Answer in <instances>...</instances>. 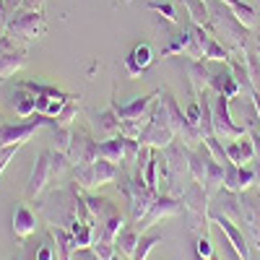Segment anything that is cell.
I'll return each instance as SVG.
<instances>
[{
	"mask_svg": "<svg viewBox=\"0 0 260 260\" xmlns=\"http://www.w3.org/2000/svg\"><path fill=\"white\" fill-rule=\"evenodd\" d=\"M208 13H211V34L221 42L229 52L245 55L247 42H250V29L242 24L237 13L224 3V0H206Z\"/></svg>",
	"mask_w": 260,
	"mask_h": 260,
	"instance_id": "1",
	"label": "cell"
},
{
	"mask_svg": "<svg viewBox=\"0 0 260 260\" xmlns=\"http://www.w3.org/2000/svg\"><path fill=\"white\" fill-rule=\"evenodd\" d=\"M117 180H120L117 187H120V192L125 195V201L130 206V216H133V221L138 224L148 213L151 203H154V198L159 192L146 185L143 172H138V169H133V175H117Z\"/></svg>",
	"mask_w": 260,
	"mask_h": 260,
	"instance_id": "2",
	"label": "cell"
},
{
	"mask_svg": "<svg viewBox=\"0 0 260 260\" xmlns=\"http://www.w3.org/2000/svg\"><path fill=\"white\" fill-rule=\"evenodd\" d=\"M161 96V91H159ZM138 141L143 146H151V148H167L169 143H175L177 141V133H175V127L169 125V117H167V110L161 107V102L156 99V107H154V112H151V120L146 122L143 127V133L138 136Z\"/></svg>",
	"mask_w": 260,
	"mask_h": 260,
	"instance_id": "3",
	"label": "cell"
},
{
	"mask_svg": "<svg viewBox=\"0 0 260 260\" xmlns=\"http://www.w3.org/2000/svg\"><path fill=\"white\" fill-rule=\"evenodd\" d=\"M182 206L187 208L190 219H192V229L198 234H208V208H211V195L206 192L203 182H190L182 190Z\"/></svg>",
	"mask_w": 260,
	"mask_h": 260,
	"instance_id": "4",
	"label": "cell"
},
{
	"mask_svg": "<svg viewBox=\"0 0 260 260\" xmlns=\"http://www.w3.org/2000/svg\"><path fill=\"white\" fill-rule=\"evenodd\" d=\"M161 107L167 110V117H169V125L175 127V133H177V138L187 146V148H198L201 143H203V133L195 125H190V120L185 117V112L180 110V104H177V99L172 96V91H161Z\"/></svg>",
	"mask_w": 260,
	"mask_h": 260,
	"instance_id": "5",
	"label": "cell"
},
{
	"mask_svg": "<svg viewBox=\"0 0 260 260\" xmlns=\"http://www.w3.org/2000/svg\"><path fill=\"white\" fill-rule=\"evenodd\" d=\"M6 34L13 37L16 42H34L47 34V21L42 11H16L13 18L6 24Z\"/></svg>",
	"mask_w": 260,
	"mask_h": 260,
	"instance_id": "6",
	"label": "cell"
},
{
	"mask_svg": "<svg viewBox=\"0 0 260 260\" xmlns=\"http://www.w3.org/2000/svg\"><path fill=\"white\" fill-rule=\"evenodd\" d=\"M73 177H76V185L78 190H96L102 185H110L117 180L120 169L117 164L107 161V159H96L91 164H83V167H73Z\"/></svg>",
	"mask_w": 260,
	"mask_h": 260,
	"instance_id": "7",
	"label": "cell"
},
{
	"mask_svg": "<svg viewBox=\"0 0 260 260\" xmlns=\"http://www.w3.org/2000/svg\"><path fill=\"white\" fill-rule=\"evenodd\" d=\"M55 117H47V115H39L34 120H26V122H16V125H8V122H0V148L3 146H24L26 141H31V136L42 127H55Z\"/></svg>",
	"mask_w": 260,
	"mask_h": 260,
	"instance_id": "8",
	"label": "cell"
},
{
	"mask_svg": "<svg viewBox=\"0 0 260 260\" xmlns=\"http://www.w3.org/2000/svg\"><path fill=\"white\" fill-rule=\"evenodd\" d=\"M211 122H213V136L219 141H237L247 133L242 125H237L232 120L229 99L221 96V94H213V99H211Z\"/></svg>",
	"mask_w": 260,
	"mask_h": 260,
	"instance_id": "9",
	"label": "cell"
},
{
	"mask_svg": "<svg viewBox=\"0 0 260 260\" xmlns=\"http://www.w3.org/2000/svg\"><path fill=\"white\" fill-rule=\"evenodd\" d=\"M26 65V47L16 42L13 37L3 34L0 37V83L18 73Z\"/></svg>",
	"mask_w": 260,
	"mask_h": 260,
	"instance_id": "10",
	"label": "cell"
},
{
	"mask_svg": "<svg viewBox=\"0 0 260 260\" xmlns=\"http://www.w3.org/2000/svg\"><path fill=\"white\" fill-rule=\"evenodd\" d=\"M180 211H182V203L177 201V195H172V192H159L156 198H154V203H151L148 213L138 221V232L143 234V232H148L151 226H154L156 221L172 219V216H177Z\"/></svg>",
	"mask_w": 260,
	"mask_h": 260,
	"instance_id": "11",
	"label": "cell"
},
{
	"mask_svg": "<svg viewBox=\"0 0 260 260\" xmlns=\"http://www.w3.org/2000/svg\"><path fill=\"white\" fill-rule=\"evenodd\" d=\"M240 216H242V232L247 237V242L260 250V198L257 195H240Z\"/></svg>",
	"mask_w": 260,
	"mask_h": 260,
	"instance_id": "12",
	"label": "cell"
},
{
	"mask_svg": "<svg viewBox=\"0 0 260 260\" xmlns=\"http://www.w3.org/2000/svg\"><path fill=\"white\" fill-rule=\"evenodd\" d=\"M208 219L221 229V234L226 237V245L237 252V257H240V260H250V242H247L242 226H237L232 219H226V216H221V213H208Z\"/></svg>",
	"mask_w": 260,
	"mask_h": 260,
	"instance_id": "13",
	"label": "cell"
},
{
	"mask_svg": "<svg viewBox=\"0 0 260 260\" xmlns=\"http://www.w3.org/2000/svg\"><path fill=\"white\" fill-rule=\"evenodd\" d=\"M68 159H71L73 167H83V164L96 161V159H99V143H96L89 133H86V130H78V133H73Z\"/></svg>",
	"mask_w": 260,
	"mask_h": 260,
	"instance_id": "14",
	"label": "cell"
},
{
	"mask_svg": "<svg viewBox=\"0 0 260 260\" xmlns=\"http://www.w3.org/2000/svg\"><path fill=\"white\" fill-rule=\"evenodd\" d=\"M190 31H192L195 42H198V47H201V52H203V60H216V62H229V60H232V52H229L208 29H203V26H198V24H190Z\"/></svg>",
	"mask_w": 260,
	"mask_h": 260,
	"instance_id": "15",
	"label": "cell"
},
{
	"mask_svg": "<svg viewBox=\"0 0 260 260\" xmlns=\"http://www.w3.org/2000/svg\"><path fill=\"white\" fill-rule=\"evenodd\" d=\"M164 156H167V164H169V185L175 187L177 192V185L185 175H190V167H187V146L185 143H169L164 148Z\"/></svg>",
	"mask_w": 260,
	"mask_h": 260,
	"instance_id": "16",
	"label": "cell"
},
{
	"mask_svg": "<svg viewBox=\"0 0 260 260\" xmlns=\"http://www.w3.org/2000/svg\"><path fill=\"white\" fill-rule=\"evenodd\" d=\"M172 55H185V57H192V60H203V52L195 42L192 31H182V34H175L169 39V45L161 50V57H172Z\"/></svg>",
	"mask_w": 260,
	"mask_h": 260,
	"instance_id": "17",
	"label": "cell"
},
{
	"mask_svg": "<svg viewBox=\"0 0 260 260\" xmlns=\"http://www.w3.org/2000/svg\"><path fill=\"white\" fill-rule=\"evenodd\" d=\"M52 180V169H50V151L39 154V159L34 161L31 177L26 182V198H37V195L47 187V182Z\"/></svg>",
	"mask_w": 260,
	"mask_h": 260,
	"instance_id": "18",
	"label": "cell"
},
{
	"mask_svg": "<svg viewBox=\"0 0 260 260\" xmlns=\"http://www.w3.org/2000/svg\"><path fill=\"white\" fill-rule=\"evenodd\" d=\"M151 62H154V52H151V45L141 42V45H136L133 50H130V55L125 57V71H127L130 78H138Z\"/></svg>",
	"mask_w": 260,
	"mask_h": 260,
	"instance_id": "19",
	"label": "cell"
},
{
	"mask_svg": "<svg viewBox=\"0 0 260 260\" xmlns=\"http://www.w3.org/2000/svg\"><path fill=\"white\" fill-rule=\"evenodd\" d=\"M185 73H187V78H190V89H192V94L198 96L201 91H208L211 89V73H208V68L203 65V60H187L185 62Z\"/></svg>",
	"mask_w": 260,
	"mask_h": 260,
	"instance_id": "20",
	"label": "cell"
},
{
	"mask_svg": "<svg viewBox=\"0 0 260 260\" xmlns=\"http://www.w3.org/2000/svg\"><path fill=\"white\" fill-rule=\"evenodd\" d=\"M211 89H213V94H221L226 99H237L242 91V86L237 83L232 71H219V73H211Z\"/></svg>",
	"mask_w": 260,
	"mask_h": 260,
	"instance_id": "21",
	"label": "cell"
},
{
	"mask_svg": "<svg viewBox=\"0 0 260 260\" xmlns=\"http://www.w3.org/2000/svg\"><path fill=\"white\" fill-rule=\"evenodd\" d=\"M34 232H37V216L24 203L16 206V211H13V234L18 237V240H29Z\"/></svg>",
	"mask_w": 260,
	"mask_h": 260,
	"instance_id": "22",
	"label": "cell"
},
{
	"mask_svg": "<svg viewBox=\"0 0 260 260\" xmlns=\"http://www.w3.org/2000/svg\"><path fill=\"white\" fill-rule=\"evenodd\" d=\"M50 237L55 240V255H57V260H71V255L76 252L73 232L65 229V226H50Z\"/></svg>",
	"mask_w": 260,
	"mask_h": 260,
	"instance_id": "23",
	"label": "cell"
},
{
	"mask_svg": "<svg viewBox=\"0 0 260 260\" xmlns=\"http://www.w3.org/2000/svg\"><path fill=\"white\" fill-rule=\"evenodd\" d=\"M11 107H13V112L21 120H26V117H31L37 112V96L29 89H24V86H16V91L11 96Z\"/></svg>",
	"mask_w": 260,
	"mask_h": 260,
	"instance_id": "24",
	"label": "cell"
},
{
	"mask_svg": "<svg viewBox=\"0 0 260 260\" xmlns=\"http://www.w3.org/2000/svg\"><path fill=\"white\" fill-rule=\"evenodd\" d=\"M99 159H107L112 164H122L125 161V136H112V138H104L99 143Z\"/></svg>",
	"mask_w": 260,
	"mask_h": 260,
	"instance_id": "25",
	"label": "cell"
},
{
	"mask_svg": "<svg viewBox=\"0 0 260 260\" xmlns=\"http://www.w3.org/2000/svg\"><path fill=\"white\" fill-rule=\"evenodd\" d=\"M86 206H89V211H91V216H94V221L102 226L104 221H110L112 216H117L120 213V208L112 203V201H107V198H94V195H89L86 198Z\"/></svg>",
	"mask_w": 260,
	"mask_h": 260,
	"instance_id": "26",
	"label": "cell"
},
{
	"mask_svg": "<svg viewBox=\"0 0 260 260\" xmlns=\"http://www.w3.org/2000/svg\"><path fill=\"white\" fill-rule=\"evenodd\" d=\"M203 187L208 195H216L221 187H224V164H219L216 159H206V180H203Z\"/></svg>",
	"mask_w": 260,
	"mask_h": 260,
	"instance_id": "27",
	"label": "cell"
},
{
	"mask_svg": "<svg viewBox=\"0 0 260 260\" xmlns=\"http://www.w3.org/2000/svg\"><path fill=\"white\" fill-rule=\"evenodd\" d=\"M138 242H141V232L133 229V226H122L120 234H117V240H115V247H120V252L125 255V260H133Z\"/></svg>",
	"mask_w": 260,
	"mask_h": 260,
	"instance_id": "28",
	"label": "cell"
},
{
	"mask_svg": "<svg viewBox=\"0 0 260 260\" xmlns=\"http://www.w3.org/2000/svg\"><path fill=\"white\" fill-rule=\"evenodd\" d=\"M182 6H185V11H187L192 24H198V26L211 31V13H208V3H206V0H182Z\"/></svg>",
	"mask_w": 260,
	"mask_h": 260,
	"instance_id": "29",
	"label": "cell"
},
{
	"mask_svg": "<svg viewBox=\"0 0 260 260\" xmlns=\"http://www.w3.org/2000/svg\"><path fill=\"white\" fill-rule=\"evenodd\" d=\"M94 125H96V130H102L107 138L120 136V117H117V112H115V107H112V104H110V110H104V112L96 115Z\"/></svg>",
	"mask_w": 260,
	"mask_h": 260,
	"instance_id": "30",
	"label": "cell"
},
{
	"mask_svg": "<svg viewBox=\"0 0 260 260\" xmlns=\"http://www.w3.org/2000/svg\"><path fill=\"white\" fill-rule=\"evenodd\" d=\"M224 3L237 13V18H240L247 29H255L257 26V13H255V8L250 3H245V0H224Z\"/></svg>",
	"mask_w": 260,
	"mask_h": 260,
	"instance_id": "31",
	"label": "cell"
},
{
	"mask_svg": "<svg viewBox=\"0 0 260 260\" xmlns=\"http://www.w3.org/2000/svg\"><path fill=\"white\" fill-rule=\"evenodd\" d=\"M78 110H81V96H78V94H73L68 102L62 104V110H60V115L55 117V122H57L60 127H71V125H73V120L78 117Z\"/></svg>",
	"mask_w": 260,
	"mask_h": 260,
	"instance_id": "32",
	"label": "cell"
},
{
	"mask_svg": "<svg viewBox=\"0 0 260 260\" xmlns=\"http://www.w3.org/2000/svg\"><path fill=\"white\" fill-rule=\"evenodd\" d=\"M146 8L154 11V13H159L167 24H180V13H177V8L172 6L169 0H148Z\"/></svg>",
	"mask_w": 260,
	"mask_h": 260,
	"instance_id": "33",
	"label": "cell"
},
{
	"mask_svg": "<svg viewBox=\"0 0 260 260\" xmlns=\"http://www.w3.org/2000/svg\"><path fill=\"white\" fill-rule=\"evenodd\" d=\"M203 146H206V151L211 154V159H216L219 164H229V156H226V146H224V141H219L216 136H206L203 138Z\"/></svg>",
	"mask_w": 260,
	"mask_h": 260,
	"instance_id": "34",
	"label": "cell"
},
{
	"mask_svg": "<svg viewBox=\"0 0 260 260\" xmlns=\"http://www.w3.org/2000/svg\"><path fill=\"white\" fill-rule=\"evenodd\" d=\"M122 226H125V219H122V216H120V213L112 216L110 221H104V224H102V229H99V240H104V242H115Z\"/></svg>",
	"mask_w": 260,
	"mask_h": 260,
	"instance_id": "35",
	"label": "cell"
},
{
	"mask_svg": "<svg viewBox=\"0 0 260 260\" xmlns=\"http://www.w3.org/2000/svg\"><path fill=\"white\" fill-rule=\"evenodd\" d=\"M73 164H71V159H68V154H62V151H57V148H50V169H52V180L55 177H60V175H65Z\"/></svg>",
	"mask_w": 260,
	"mask_h": 260,
	"instance_id": "36",
	"label": "cell"
},
{
	"mask_svg": "<svg viewBox=\"0 0 260 260\" xmlns=\"http://www.w3.org/2000/svg\"><path fill=\"white\" fill-rule=\"evenodd\" d=\"M161 242V234H141V242H138V247H136V255H133V260H146L148 257V252L154 250L156 245Z\"/></svg>",
	"mask_w": 260,
	"mask_h": 260,
	"instance_id": "37",
	"label": "cell"
},
{
	"mask_svg": "<svg viewBox=\"0 0 260 260\" xmlns=\"http://www.w3.org/2000/svg\"><path fill=\"white\" fill-rule=\"evenodd\" d=\"M245 65H247V76H250V83H252V89L260 91V57L252 52H245Z\"/></svg>",
	"mask_w": 260,
	"mask_h": 260,
	"instance_id": "38",
	"label": "cell"
},
{
	"mask_svg": "<svg viewBox=\"0 0 260 260\" xmlns=\"http://www.w3.org/2000/svg\"><path fill=\"white\" fill-rule=\"evenodd\" d=\"M89 250H91V257H94V260H115V242L96 240Z\"/></svg>",
	"mask_w": 260,
	"mask_h": 260,
	"instance_id": "39",
	"label": "cell"
},
{
	"mask_svg": "<svg viewBox=\"0 0 260 260\" xmlns=\"http://www.w3.org/2000/svg\"><path fill=\"white\" fill-rule=\"evenodd\" d=\"M224 187L232 190V192H242V187H240V167L232 164V161L224 167Z\"/></svg>",
	"mask_w": 260,
	"mask_h": 260,
	"instance_id": "40",
	"label": "cell"
},
{
	"mask_svg": "<svg viewBox=\"0 0 260 260\" xmlns=\"http://www.w3.org/2000/svg\"><path fill=\"white\" fill-rule=\"evenodd\" d=\"M52 130H55V148L62 151V154H68L71 141H73V130L71 127H60V125H55Z\"/></svg>",
	"mask_w": 260,
	"mask_h": 260,
	"instance_id": "41",
	"label": "cell"
},
{
	"mask_svg": "<svg viewBox=\"0 0 260 260\" xmlns=\"http://www.w3.org/2000/svg\"><path fill=\"white\" fill-rule=\"evenodd\" d=\"M195 255L203 260H213V245L208 240V234H198L195 237Z\"/></svg>",
	"mask_w": 260,
	"mask_h": 260,
	"instance_id": "42",
	"label": "cell"
},
{
	"mask_svg": "<svg viewBox=\"0 0 260 260\" xmlns=\"http://www.w3.org/2000/svg\"><path fill=\"white\" fill-rule=\"evenodd\" d=\"M21 0H0V26L6 29V24L13 18V13L18 11Z\"/></svg>",
	"mask_w": 260,
	"mask_h": 260,
	"instance_id": "43",
	"label": "cell"
},
{
	"mask_svg": "<svg viewBox=\"0 0 260 260\" xmlns=\"http://www.w3.org/2000/svg\"><path fill=\"white\" fill-rule=\"evenodd\" d=\"M185 117L190 120V125H195V127L201 130V102H198V96H195V99L190 102V107H187Z\"/></svg>",
	"mask_w": 260,
	"mask_h": 260,
	"instance_id": "44",
	"label": "cell"
},
{
	"mask_svg": "<svg viewBox=\"0 0 260 260\" xmlns=\"http://www.w3.org/2000/svg\"><path fill=\"white\" fill-rule=\"evenodd\" d=\"M255 180H257V175H255L250 167H240V187H242V192H245L247 187H252Z\"/></svg>",
	"mask_w": 260,
	"mask_h": 260,
	"instance_id": "45",
	"label": "cell"
},
{
	"mask_svg": "<svg viewBox=\"0 0 260 260\" xmlns=\"http://www.w3.org/2000/svg\"><path fill=\"white\" fill-rule=\"evenodd\" d=\"M34 260H55V247H50V245H42V247H37Z\"/></svg>",
	"mask_w": 260,
	"mask_h": 260,
	"instance_id": "46",
	"label": "cell"
},
{
	"mask_svg": "<svg viewBox=\"0 0 260 260\" xmlns=\"http://www.w3.org/2000/svg\"><path fill=\"white\" fill-rule=\"evenodd\" d=\"M21 11H42L45 8V0H21Z\"/></svg>",
	"mask_w": 260,
	"mask_h": 260,
	"instance_id": "47",
	"label": "cell"
},
{
	"mask_svg": "<svg viewBox=\"0 0 260 260\" xmlns=\"http://www.w3.org/2000/svg\"><path fill=\"white\" fill-rule=\"evenodd\" d=\"M250 102H252L255 112H257V117H260V91H252V94H250Z\"/></svg>",
	"mask_w": 260,
	"mask_h": 260,
	"instance_id": "48",
	"label": "cell"
},
{
	"mask_svg": "<svg viewBox=\"0 0 260 260\" xmlns=\"http://www.w3.org/2000/svg\"><path fill=\"white\" fill-rule=\"evenodd\" d=\"M252 143H255V159L260 161V133H252Z\"/></svg>",
	"mask_w": 260,
	"mask_h": 260,
	"instance_id": "49",
	"label": "cell"
},
{
	"mask_svg": "<svg viewBox=\"0 0 260 260\" xmlns=\"http://www.w3.org/2000/svg\"><path fill=\"white\" fill-rule=\"evenodd\" d=\"M255 55L260 57V42H257V45H255Z\"/></svg>",
	"mask_w": 260,
	"mask_h": 260,
	"instance_id": "50",
	"label": "cell"
},
{
	"mask_svg": "<svg viewBox=\"0 0 260 260\" xmlns=\"http://www.w3.org/2000/svg\"><path fill=\"white\" fill-rule=\"evenodd\" d=\"M0 122H6V117H3V112H0Z\"/></svg>",
	"mask_w": 260,
	"mask_h": 260,
	"instance_id": "51",
	"label": "cell"
},
{
	"mask_svg": "<svg viewBox=\"0 0 260 260\" xmlns=\"http://www.w3.org/2000/svg\"><path fill=\"white\" fill-rule=\"evenodd\" d=\"M122 3H130V0H122Z\"/></svg>",
	"mask_w": 260,
	"mask_h": 260,
	"instance_id": "52",
	"label": "cell"
},
{
	"mask_svg": "<svg viewBox=\"0 0 260 260\" xmlns=\"http://www.w3.org/2000/svg\"><path fill=\"white\" fill-rule=\"evenodd\" d=\"M198 260H203V257H198Z\"/></svg>",
	"mask_w": 260,
	"mask_h": 260,
	"instance_id": "53",
	"label": "cell"
},
{
	"mask_svg": "<svg viewBox=\"0 0 260 260\" xmlns=\"http://www.w3.org/2000/svg\"><path fill=\"white\" fill-rule=\"evenodd\" d=\"M115 260H120V257H115Z\"/></svg>",
	"mask_w": 260,
	"mask_h": 260,
	"instance_id": "54",
	"label": "cell"
}]
</instances>
